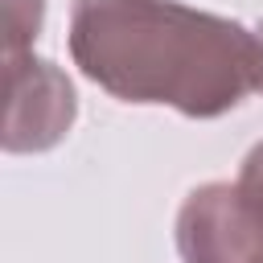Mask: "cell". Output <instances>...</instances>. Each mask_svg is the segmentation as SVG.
Segmentation results:
<instances>
[{"label": "cell", "instance_id": "3957f363", "mask_svg": "<svg viewBox=\"0 0 263 263\" xmlns=\"http://www.w3.org/2000/svg\"><path fill=\"white\" fill-rule=\"evenodd\" d=\"M74 123V86L45 62L8 53V115H4V152H45Z\"/></svg>", "mask_w": 263, "mask_h": 263}, {"label": "cell", "instance_id": "6da1fadb", "mask_svg": "<svg viewBox=\"0 0 263 263\" xmlns=\"http://www.w3.org/2000/svg\"><path fill=\"white\" fill-rule=\"evenodd\" d=\"M70 58L123 103L218 119L259 82V41L238 21L177 0H74Z\"/></svg>", "mask_w": 263, "mask_h": 263}, {"label": "cell", "instance_id": "5b68a950", "mask_svg": "<svg viewBox=\"0 0 263 263\" xmlns=\"http://www.w3.org/2000/svg\"><path fill=\"white\" fill-rule=\"evenodd\" d=\"M238 193L251 201V210L259 214V222H263V140L247 152V160H242V168H238Z\"/></svg>", "mask_w": 263, "mask_h": 263}, {"label": "cell", "instance_id": "7a4b0ae2", "mask_svg": "<svg viewBox=\"0 0 263 263\" xmlns=\"http://www.w3.org/2000/svg\"><path fill=\"white\" fill-rule=\"evenodd\" d=\"M181 263H263V222L238 185L210 181L177 214Z\"/></svg>", "mask_w": 263, "mask_h": 263}, {"label": "cell", "instance_id": "277c9868", "mask_svg": "<svg viewBox=\"0 0 263 263\" xmlns=\"http://www.w3.org/2000/svg\"><path fill=\"white\" fill-rule=\"evenodd\" d=\"M41 8L45 0H4V45L8 53H25L41 29Z\"/></svg>", "mask_w": 263, "mask_h": 263}, {"label": "cell", "instance_id": "8992f818", "mask_svg": "<svg viewBox=\"0 0 263 263\" xmlns=\"http://www.w3.org/2000/svg\"><path fill=\"white\" fill-rule=\"evenodd\" d=\"M255 41H259V82H255V90H263V21L255 29Z\"/></svg>", "mask_w": 263, "mask_h": 263}]
</instances>
